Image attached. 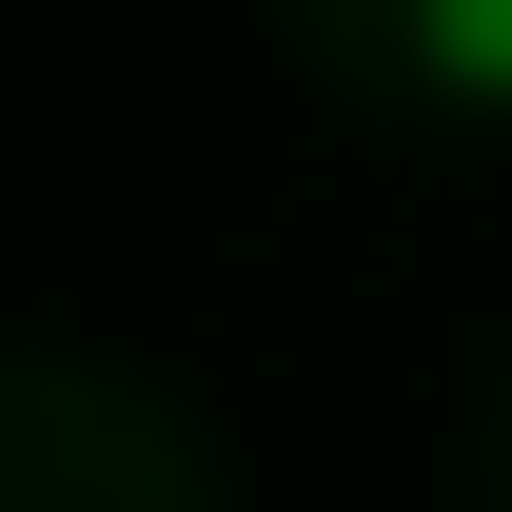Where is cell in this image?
<instances>
[{"mask_svg":"<svg viewBox=\"0 0 512 512\" xmlns=\"http://www.w3.org/2000/svg\"><path fill=\"white\" fill-rule=\"evenodd\" d=\"M414 60L453 99H512V0H414Z\"/></svg>","mask_w":512,"mask_h":512,"instance_id":"1","label":"cell"}]
</instances>
